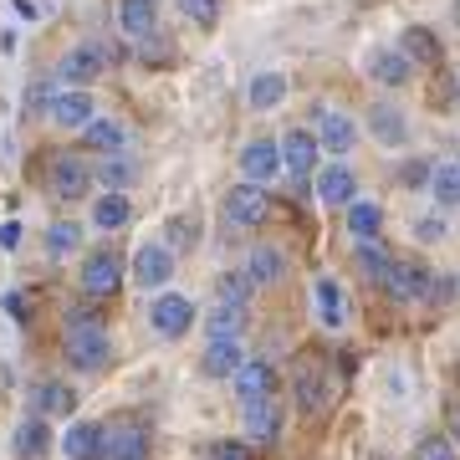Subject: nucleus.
Segmentation results:
<instances>
[{
  "instance_id": "obj_1",
  "label": "nucleus",
  "mask_w": 460,
  "mask_h": 460,
  "mask_svg": "<svg viewBox=\"0 0 460 460\" xmlns=\"http://www.w3.org/2000/svg\"><path fill=\"white\" fill-rule=\"evenodd\" d=\"M123 51L113 47V41H83V47H72L62 57V66H57V77H62L66 87H87L98 83L102 72H108V62H118Z\"/></svg>"
},
{
  "instance_id": "obj_2",
  "label": "nucleus",
  "mask_w": 460,
  "mask_h": 460,
  "mask_svg": "<svg viewBox=\"0 0 460 460\" xmlns=\"http://www.w3.org/2000/svg\"><path fill=\"white\" fill-rule=\"evenodd\" d=\"M108 358H113V338H108V328H98V323H87V328H66V363H72V368L98 374V368H108Z\"/></svg>"
},
{
  "instance_id": "obj_3",
  "label": "nucleus",
  "mask_w": 460,
  "mask_h": 460,
  "mask_svg": "<svg viewBox=\"0 0 460 460\" xmlns=\"http://www.w3.org/2000/svg\"><path fill=\"white\" fill-rule=\"evenodd\" d=\"M266 215H271V199H266V190L256 180L235 184V190L226 195V220H230V226L256 230V226H266Z\"/></svg>"
},
{
  "instance_id": "obj_4",
  "label": "nucleus",
  "mask_w": 460,
  "mask_h": 460,
  "mask_svg": "<svg viewBox=\"0 0 460 460\" xmlns=\"http://www.w3.org/2000/svg\"><path fill=\"white\" fill-rule=\"evenodd\" d=\"M384 292L394 302H435V277L414 261H394L384 271Z\"/></svg>"
},
{
  "instance_id": "obj_5",
  "label": "nucleus",
  "mask_w": 460,
  "mask_h": 460,
  "mask_svg": "<svg viewBox=\"0 0 460 460\" xmlns=\"http://www.w3.org/2000/svg\"><path fill=\"white\" fill-rule=\"evenodd\" d=\"M148 323H154L159 338H180V332H190V323H195V302L180 296V292H159L154 307H148Z\"/></svg>"
},
{
  "instance_id": "obj_6",
  "label": "nucleus",
  "mask_w": 460,
  "mask_h": 460,
  "mask_svg": "<svg viewBox=\"0 0 460 460\" xmlns=\"http://www.w3.org/2000/svg\"><path fill=\"white\" fill-rule=\"evenodd\" d=\"M87 184H93V169H87V159H77V154H57L47 169V190L62 199H83Z\"/></svg>"
},
{
  "instance_id": "obj_7",
  "label": "nucleus",
  "mask_w": 460,
  "mask_h": 460,
  "mask_svg": "<svg viewBox=\"0 0 460 460\" xmlns=\"http://www.w3.org/2000/svg\"><path fill=\"white\" fill-rule=\"evenodd\" d=\"M123 287V261H118L113 251H93L83 261V292L87 296H113Z\"/></svg>"
},
{
  "instance_id": "obj_8",
  "label": "nucleus",
  "mask_w": 460,
  "mask_h": 460,
  "mask_svg": "<svg viewBox=\"0 0 460 460\" xmlns=\"http://www.w3.org/2000/svg\"><path fill=\"white\" fill-rule=\"evenodd\" d=\"M102 460H148V429L133 420L102 429Z\"/></svg>"
},
{
  "instance_id": "obj_9",
  "label": "nucleus",
  "mask_w": 460,
  "mask_h": 460,
  "mask_svg": "<svg viewBox=\"0 0 460 460\" xmlns=\"http://www.w3.org/2000/svg\"><path fill=\"white\" fill-rule=\"evenodd\" d=\"M313 128H317L313 133L317 148H328V154H348V148L358 144V123H353L348 113H338V108H323Z\"/></svg>"
},
{
  "instance_id": "obj_10",
  "label": "nucleus",
  "mask_w": 460,
  "mask_h": 460,
  "mask_svg": "<svg viewBox=\"0 0 460 460\" xmlns=\"http://www.w3.org/2000/svg\"><path fill=\"white\" fill-rule=\"evenodd\" d=\"M169 277H174V251L169 246H144L138 256H133V281H138L144 292L169 287Z\"/></svg>"
},
{
  "instance_id": "obj_11",
  "label": "nucleus",
  "mask_w": 460,
  "mask_h": 460,
  "mask_svg": "<svg viewBox=\"0 0 460 460\" xmlns=\"http://www.w3.org/2000/svg\"><path fill=\"white\" fill-rule=\"evenodd\" d=\"M93 118H98V102L87 87H66L51 98V123H62V128H87Z\"/></svg>"
},
{
  "instance_id": "obj_12",
  "label": "nucleus",
  "mask_w": 460,
  "mask_h": 460,
  "mask_svg": "<svg viewBox=\"0 0 460 460\" xmlns=\"http://www.w3.org/2000/svg\"><path fill=\"white\" fill-rule=\"evenodd\" d=\"M313 164H317V138L307 128H292L281 138V169H292V180H313Z\"/></svg>"
},
{
  "instance_id": "obj_13",
  "label": "nucleus",
  "mask_w": 460,
  "mask_h": 460,
  "mask_svg": "<svg viewBox=\"0 0 460 460\" xmlns=\"http://www.w3.org/2000/svg\"><path fill=\"white\" fill-rule=\"evenodd\" d=\"M271 389H277V368H271L266 358H246L241 368H235V399H241V404L271 399Z\"/></svg>"
},
{
  "instance_id": "obj_14",
  "label": "nucleus",
  "mask_w": 460,
  "mask_h": 460,
  "mask_svg": "<svg viewBox=\"0 0 460 460\" xmlns=\"http://www.w3.org/2000/svg\"><path fill=\"white\" fill-rule=\"evenodd\" d=\"M246 363V348H241V338H210L205 343V353H199V368L210 378H235V368Z\"/></svg>"
},
{
  "instance_id": "obj_15",
  "label": "nucleus",
  "mask_w": 460,
  "mask_h": 460,
  "mask_svg": "<svg viewBox=\"0 0 460 460\" xmlns=\"http://www.w3.org/2000/svg\"><path fill=\"white\" fill-rule=\"evenodd\" d=\"M57 445H62L66 460H102V425H93V420H72Z\"/></svg>"
},
{
  "instance_id": "obj_16",
  "label": "nucleus",
  "mask_w": 460,
  "mask_h": 460,
  "mask_svg": "<svg viewBox=\"0 0 460 460\" xmlns=\"http://www.w3.org/2000/svg\"><path fill=\"white\" fill-rule=\"evenodd\" d=\"M241 169H246V180H277L281 174V144H271V138H251L246 148H241Z\"/></svg>"
},
{
  "instance_id": "obj_17",
  "label": "nucleus",
  "mask_w": 460,
  "mask_h": 460,
  "mask_svg": "<svg viewBox=\"0 0 460 460\" xmlns=\"http://www.w3.org/2000/svg\"><path fill=\"white\" fill-rule=\"evenodd\" d=\"M368 77L384 83V87H404L414 77V62L394 47H378V51H368Z\"/></svg>"
},
{
  "instance_id": "obj_18",
  "label": "nucleus",
  "mask_w": 460,
  "mask_h": 460,
  "mask_svg": "<svg viewBox=\"0 0 460 460\" xmlns=\"http://www.w3.org/2000/svg\"><path fill=\"white\" fill-rule=\"evenodd\" d=\"M241 425H246V435L256 445H271L277 440V429H281V414H277V404L271 399H251V404H241Z\"/></svg>"
},
{
  "instance_id": "obj_19",
  "label": "nucleus",
  "mask_w": 460,
  "mask_h": 460,
  "mask_svg": "<svg viewBox=\"0 0 460 460\" xmlns=\"http://www.w3.org/2000/svg\"><path fill=\"white\" fill-rule=\"evenodd\" d=\"M118 26H123L128 36H138V41H148V36L159 31L154 0H118Z\"/></svg>"
},
{
  "instance_id": "obj_20",
  "label": "nucleus",
  "mask_w": 460,
  "mask_h": 460,
  "mask_svg": "<svg viewBox=\"0 0 460 460\" xmlns=\"http://www.w3.org/2000/svg\"><path fill=\"white\" fill-rule=\"evenodd\" d=\"M353 190H358V180H353V169L348 164H328L323 174H317V195H323V205H353Z\"/></svg>"
},
{
  "instance_id": "obj_21",
  "label": "nucleus",
  "mask_w": 460,
  "mask_h": 460,
  "mask_svg": "<svg viewBox=\"0 0 460 460\" xmlns=\"http://www.w3.org/2000/svg\"><path fill=\"white\" fill-rule=\"evenodd\" d=\"M313 296H317V317H323V328H343V323H348V296H343V287L323 277V281L313 287Z\"/></svg>"
},
{
  "instance_id": "obj_22",
  "label": "nucleus",
  "mask_w": 460,
  "mask_h": 460,
  "mask_svg": "<svg viewBox=\"0 0 460 460\" xmlns=\"http://www.w3.org/2000/svg\"><path fill=\"white\" fill-rule=\"evenodd\" d=\"M16 450L26 460H41L51 450V425H47V414H31V420H21L16 425Z\"/></svg>"
},
{
  "instance_id": "obj_23",
  "label": "nucleus",
  "mask_w": 460,
  "mask_h": 460,
  "mask_svg": "<svg viewBox=\"0 0 460 460\" xmlns=\"http://www.w3.org/2000/svg\"><path fill=\"white\" fill-rule=\"evenodd\" d=\"M281 271H287V256H281L277 246H256L246 261V277L251 287H271V281H281Z\"/></svg>"
},
{
  "instance_id": "obj_24",
  "label": "nucleus",
  "mask_w": 460,
  "mask_h": 460,
  "mask_svg": "<svg viewBox=\"0 0 460 460\" xmlns=\"http://www.w3.org/2000/svg\"><path fill=\"white\" fill-rule=\"evenodd\" d=\"M123 138H128V133H123V123H113V118H93L83 128V144L98 148L102 159H108V154H123Z\"/></svg>"
},
{
  "instance_id": "obj_25",
  "label": "nucleus",
  "mask_w": 460,
  "mask_h": 460,
  "mask_svg": "<svg viewBox=\"0 0 460 460\" xmlns=\"http://www.w3.org/2000/svg\"><path fill=\"white\" fill-rule=\"evenodd\" d=\"M399 51H404L414 66H435V62H440V41H435V31H425V26H404Z\"/></svg>"
},
{
  "instance_id": "obj_26",
  "label": "nucleus",
  "mask_w": 460,
  "mask_h": 460,
  "mask_svg": "<svg viewBox=\"0 0 460 460\" xmlns=\"http://www.w3.org/2000/svg\"><path fill=\"white\" fill-rule=\"evenodd\" d=\"M128 220H133L128 195H113V190H108V195L93 199V226L98 230H118V226H128Z\"/></svg>"
},
{
  "instance_id": "obj_27",
  "label": "nucleus",
  "mask_w": 460,
  "mask_h": 460,
  "mask_svg": "<svg viewBox=\"0 0 460 460\" xmlns=\"http://www.w3.org/2000/svg\"><path fill=\"white\" fill-rule=\"evenodd\" d=\"M287 102V77L281 72H261V77H251V108L256 113H271Z\"/></svg>"
},
{
  "instance_id": "obj_28",
  "label": "nucleus",
  "mask_w": 460,
  "mask_h": 460,
  "mask_svg": "<svg viewBox=\"0 0 460 460\" xmlns=\"http://www.w3.org/2000/svg\"><path fill=\"white\" fill-rule=\"evenodd\" d=\"M378 226H384V210H378V205H368V199H353V205H348V235H353V241H378Z\"/></svg>"
},
{
  "instance_id": "obj_29",
  "label": "nucleus",
  "mask_w": 460,
  "mask_h": 460,
  "mask_svg": "<svg viewBox=\"0 0 460 460\" xmlns=\"http://www.w3.org/2000/svg\"><path fill=\"white\" fill-rule=\"evenodd\" d=\"M368 123H374V133H378V138H384L389 148L410 138V123H404V113H399V108H389V102H374V113H368Z\"/></svg>"
},
{
  "instance_id": "obj_30",
  "label": "nucleus",
  "mask_w": 460,
  "mask_h": 460,
  "mask_svg": "<svg viewBox=\"0 0 460 460\" xmlns=\"http://www.w3.org/2000/svg\"><path fill=\"white\" fill-rule=\"evenodd\" d=\"M429 195L440 205H460V159H445L429 169Z\"/></svg>"
},
{
  "instance_id": "obj_31",
  "label": "nucleus",
  "mask_w": 460,
  "mask_h": 460,
  "mask_svg": "<svg viewBox=\"0 0 460 460\" xmlns=\"http://www.w3.org/2000/svg\"><path fill=\"white\" fill-rule=\"evenodd\" d=\"M72 410H77V394L66 384H57V378L36 384V414H72Z\"/></svg>"
},
{
  "instance_id": "obj_32",
  "label": "nucleus",
  "mask_w": 460,
  "mask_h": 460,
  "mask_svg": "<svg viewBox=\"0 0 460 460\" xmlns=\"http://www.w3.org/2000/svg\"><path fill=\"white\" fill-rule=\"evenodd\" d=\"M241 328H246V307H226V302H220V307L205 317V332H210V338H241Z\"/></svg>"
},
{
  "instance_id": "obj_33",
  "label": "nucleus",
  "mask_w": 460,
  "mask_h": 460,
  "mask_svg": "<svg viewBox=\"0 0 460 460\" xmlns=\"http://www.w3.org/2000/svg\"><path fill=\"white\" fill-rule=\"evenodd\" d=\"M296 404H302L307 414L323 404V374H317L313 363H302V368H296Z\"/></svg>"
},
{
  "instance_id": "obj_34",
  "label": "nucleus",
  "mask_w": 460,
  "mask_h": 460,
  "mask_svg": "<svg viewBox=\"0 0 460 460\" xmlns=\"http://www.w3.org/2000/svg\"><path fill=\"white\" fill-rule=\"evenodd\" d=\"M389 266H394V256L378 246V241H363V246H358V271L368 281H384V271H389Z\"/></svg>"
},
{
  "instance_id": "obj_35",
  "label": "nucleus",
  "mask_w": 460,
  "mask_h": 460,
  "mask_svg": "<svg viewBox=\"0 0 460 460\" xmlns=\"http://www.w3.org/2000/svg\"><path fill=\"white\" fill-rule=\"evenodd\" d=\"M77 241H83V226H72V220L47 226V251H51V256H72V251H77Z\"/></svg>"
},
{
  "instance_id": "obj_36",
  "label": "nucleus",
  "mask_w": 460,
  "mask_h": 460,
  "mask_svg": "<svg viewBox=\"0 0 460 460\" xmlns=\"http://www.w3.org/2000/svg\"><path fill=\"white\" fill-rule=\"evenodd\" d=\"M180 11L190 16V26H199V31H215V26H220V0H180Z\"/></svg>"
},
{
  "instance_id": "obj_37",
  "label": "nucleus",
  "mask_w": 460,
  "mask_h": 460,
  "mask_svg": "<svg viewBox=\"0 0 460 460\" xmlns=\"http://www.w3.org/2000/svg\"><path fill=\"white\" fill-rule=\"evenodd\" d=\"M215 296H220L226 307H246V302H251V277H241V271H230V277H220Z\"/></svg>"
},
{
  "instance_id": "obj_38",
  "label": "nucleus",
  "mask_w": 460,
  "mask_h": 460,
  "mask_svg": "<svg viewBox=\"0 0 460 460\" xmlns=\"http://www.w3.org/2000/svg\"><path fill=\"white\" fill-rule=\"evenodd\" d=\"M98 180L108 184L113 195H123V184L133 180V164L123 159V154H108V159H102V169H98Z\"/></svg>"
},
{
  "instance_id": "obj_39",
  "label": "nucleus",
  "mask_w": 460,
  "mask_h": 460,
  "mask_svg": "<svg viewBox=\"0 0 460 460\" xmlns=\"http://www.w3.org/2000/svg\"><path fill=\"white\" fill-rule=\"evenodd\" d=\"M414 460H456V440L450 435H425L414 445Z\"/></svg>"
},
{
  "instance_id": "obj_40",
  "label": "nucleus",
  "mask_w": 460,
  "mask_h": 460,
  "mask_svg": "<svg viewBox=\"0 0 460 460\" xmlns=\"http://www.w3.org/2000/svg\"><path fill=\"white\" fill-rule=\"evenodd\" d=\"M169 235H164V246L169 251H184V246H195V220H169Z\"/></svg>"
},
{
  "instance_id": "obj_41",
  "label": "nucleus",
  "mask_w": 460,
  "mask_h": 460,
  "mask_svg": "<svg viewBox=\"0 0 460 460\" xmlns=\"http://www.w3.org/2000/svg\"><path fill=\"white\" fill-rule=\"evenodd\" d=\"M51 98H57L51 83H31L26 87V113H51Z\"/></svg>"
},
{
  "instance_id": "obj_42",
  "label": "nucleus",
  "mask_w": 460,
  "mask_h": 460,
  "mask_svg": "<svg viewBox=\"0 0 460 460\" xmlns=\"http://www.w3.org/2000/svg\"><path fill=\"white\" fill-rule=\"evenodd\" d=\"M205 460H251V445L246 440H215Z\"/></svg>"
},
{
  "instance_id": "obj_43",
  "label": "nucleus",
  "mask_w": 460,
  "mask_h": 460,
  "mask_svg": "<svg viewBox=\"0 0 460 460\" xmlns=\"http://www.w3.org/2000/svg\"><path fill=\"white\" fill-rule=\"evenodd\" d=\"M414 235H420V241H445V220L440 215H420V220H414Z\"/></svg>"
},
{
  "instance_id": "obj_44",
  "label": "nucleus",
  "mask_w": 460,
  "mask_h": 460,
  "mask_svg": "<svg viewBox=\"0 0 460 460\" xmlns=\"http://www.w3.org/2000/svg\"><path fill=\"white\" fill-rule=\"evenodd\" d=\"M429 169L435 164H404V184L410 190H429Z\"/></svg>"
},
{
  "instance_id": "obj_45",
  "label": "nucleus",
  "mask_w": 460,
  "mask_h": 460,
  "mask_svg": "<svg viewBox=\"0 0 460 460\" xmlns=\"http://www.w3.org/2000/svg\"><path fill=\"white\" fill-rule=\"evenodd\" d=\"M0 246H5V251L21 246V226H16V220H5V226H0Z\"/></svg>"
},
{
  "instance_id": "obj_46",
  "label": "nucleus",
  "mask_w": 460,
  "mask_h": 460,
  "mask_svg": "<svg viewBox=\"0 0 460 460\" xmlns=\"http://www.w3.org/2000/svg\"><path fill=\"white\" fill-rule=\"evenodd\" d=\"M450 440H460V404H450Z\"/></svg>"
}]
</instances>
